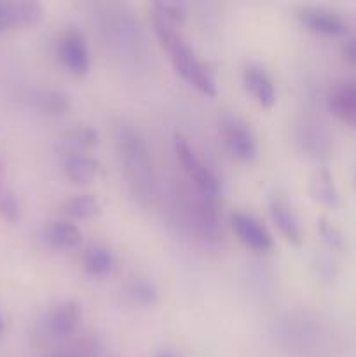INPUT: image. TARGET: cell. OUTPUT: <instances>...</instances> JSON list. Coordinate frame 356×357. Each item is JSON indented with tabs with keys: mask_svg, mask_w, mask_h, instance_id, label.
Listing matches in <instances>:
<instances>
[{
	"mask_svg": "<svg viewBox=\"0 0 356 357\" xmlns=\"http://www.w3.org/2000/svg\"><path fill=\"white\" fill-rule=\"evenodd\" d=\"M152 24L154 31L157 35V40L163 45L164 51L168 52V58H170L175 72L201 94H205V96H215L216 84L213 80L212 73L202 65L201 59L195 56L191 45L185 42L180 31H177L175 24L164 20V17H161L156 13L152 16Z\"/></svg>",
	"mask_w": 356,
	"mask_h": 357,
	"instance_id": "obj_1",
	"label": "cell"
},
{
	"mask_svg": "<svg viewBox=\"0 0 356 357\" xmlns=\"http://www.w3.org/2000/svg\"><path fill=\"white\" fill-rule=\"evenodd\" d=\"M115 145L126 180L131 185L133 192L138 195H149L154 185V171L145 139L129 126H119L115 131Z\"/></svg>",
	"mask_w": 356,
	"mask_h": 357,
	"instance_id": "obj_2",
	"label": "cell"
},
{
	"mask_svg": "<svg viewBox=\"0 0 356 357\" xmlns=\"http://www.w3.org/2000/svg\"><path fill=\"white\" fill-rule=\"evenodd\" d=\"M175 152H177V159L180 160L181 167H184V171L187 173V176L191 178V181H194L199 194L206 195V197H218V178H216V174L213 173L198 155H195V152L191 149L187 139L181 135H175Z\"/></svg>",
	"mask_w": 356,
	"mask_h": 357,
	"instance_id": "obj_3",
	"label": "cell"
},
{
	"mask_svg": "<svg viewBox=\"0 0 356 357\" xmlns=\"http://www.w3.org/2000/svg\"><path fill=\"white\" fill-rule=\"evenodd\" d=\"M218 129L223 143L234 157L244 160V162H250L257 157V138H255V132L251 131L250 124H246L243 119L232 114H222L218 121Z\"/></svg>",
	"mask_w": 356,
	"mask_h": 357,
	"instance_id": "obj_4",
	"label": "cell"
},
{
	"mask_svg": "<svg viewBox=\"0 0 356 357\" xmlns=\"http://www.w3.org/2000/svg\"><path fill=\"white\" fill-rule=\"evenodd\" d=\"M80 319H82V310H80L79 303H75L73 300H63L44 314L42 328L49 337L66 338L79 328Z\"/></svg>",
	"mask_w": 356,
	"mask_h": 357,
	"instance_id": "obj_5",
	"label": "cell"
},
{
	"mask_svg": "<svg viewBox=\"0 0 356 357\" xmlns=\"http://www.w3.org/2000/svg\"><path fill=\"white\" fill-rule=\"evenodd\" d=\"M58 56L63 66L75 77H84L89 72L91 59L87 44L82 33L75 28H70L61 35L58 42Z\"/></svg>",
	"mask_w": 356,
	"mask_h": 357,
	"instance_id": "obj_6",
	"label": "cell"
},
{
	"mask_svg": "<svg viewBox=\"0 0 356 357\" xmlns=\"http://www.w3.org/2000/svg\"><path fill=\"white\" fill-rule=\"evenodd\" d=\"M44 16V9L31 0H0V33L13 28L34 26Z\"/></svg>",
	"mask_w": 356,
	"mask_h": 357,
	"instance_id": "obj_7",
	"label": "cell"
},
{
	"mask_svg": "<svg viewBox=\"0 0 356 357\" xmlns=\"http://www.w3.org/2000/svg\"><path fill=\"white\" fill-rule=\"evenodd\" d=\"M230 225H232L237 239L250 250L267 251L272 248V237L269 230L251 215L239 211L232 213L230 215Z\"/></svg>",
	"mask_w": 356,
	"mask_h": 357,
	"instance_id": "obj_8",
	"label": "cell"
},
{
	"mask_svg": "<svg viewBox=\"0 0 356 357\" xmlns=\"http://www.w3.org/2000/svg\"><path fill=\"white\" fill-rule=\"evenodd\" d=\"M243 82L258 107L271 108L276 101V89L267 70L258 63H248L243 70Z\"/></svg>",
	"mask_w": 356,
	"mask_h": 357,
	"instance_id": "obj_9",
	"label": "cell"
},
{
	"mask_svg": "<svg viewBox=\"0 0 356 357\" xmlns=\"http://www.w3.org/2000/svg\"><path fill=\"white\" fill-rule=\"evenodd\" d=\"M299 20L302 21L307 30L320 35L335 37V35H342L348 30L344 20L337 13L321 9V7H302L299 10Z\"/></svg>",
	"mask_w": 356,
	"mask_h": 357,
	"instance_id": "obj_10",
	"label": "cell"
},
{
	"mask_svg": "<svg viewBox=\"0 0 356 357\" xmlns=\"http://www.w3.org/2000/svg\"><path fill=\"white\" fill-rule=\"evenodd\" d=\"M269 213H271V218L272 222H274V225L278 227L279 234H281L290 244L300 246V243H302V230H300L299 220H297L292 208H290L283 199L274 197L269 202Z\"/></svg>",
	"mask_w": 356,
	"mask_h": 357,
	"instance_id": "obj_11",
	"label": "cell"
},
{
	"mask_svg": "<svg viewBox=\"0 0 356 357\" xmlns=\"http://www.w3.org/2000/svg\"><path fill=\"white\" fill-rule=\"evenodd\" d=\"M44 241L54 250H73L82 243V232L68 220H54L44 227Z\"/></svg>",
	"mask_w": 356,
	"mask_h": 357,
	"instance_id": "obj_12",
	"label": "cell"
},
{
	"mask_svg": "<svg viewBox=\"0 0 356 357\" xmlns=\"http://www.w3.org/2000/svg\"><path fill=\"white\" fill-rule=\"evenodd\" d=\"M63 171L73 183H89L98 174V162L87 153L63 155Z\"/></svg>",
	"mask_w": 356,
	"mask_h": 357,
	"instance_id": "obj_13",
	"label": "cell"
},
{
	"mask_svg": "<svg viewBox=\"0 0 356 357\" xmlns=\"http://www.w3.org/2000/svg\"><path fill=\"white\" fill-rule=\"evenodd\" d=\"M328 107L335 117L356 128V84L339 87L330 96Z\"/></svg>",
	"mask_w": 356,
	"mask_h": 357,
	"instance_id": "obj_14",
	"label": "cell"
},
{
	"mask_svg": "<svg viewBox=\"0 0 356 357\" xmlns=\"http://www.w3.org/2000/svg\"><path fill=\"white\" fill-rule=\"evenodd\" d=\"M309 192L313 199L327 208H335L339 204V192L334 185V178L328 169L321 167L311 176Z\"/></svg>",
	"mask_w": 356,
	"mask_h": 357,
	"instance_id": "obj_15",
	"label": "cell"
},
{
	"mask_svg": "<svg viewBox=\"0 0 356 357\" xmlns=\"http://www.w3.org/2000/svg\"><path fill=\"white\" fill-rule=\"evenodd\" d=\"M30 105L44 115H63L70 110V98L59 91H35Z\"/></svg>",
	"mask_w": 356,
	"mask_h": 357,
	"instance_id": "obj_16",
	"label": "cell"
},
{
	"mask_svg": "<svg viewBox=\"0 0 356 357\" xmlns=\"http://www.w3.org/2000/svg\"><path fill=\"white\" fill-rule=\"evenodd\" d=\"M98 145V132L89 126H77L72 131L66 132L63 139V155L72 153H86L93 146Z\"/></svg>",
	"mask_w": 356,
	"mask_h": 357,
	"instance_id": "obj_17",
	"label": "cell"
},
{
	"mask_svg": "<svg viewBox=\"0 0 356 357\" xmlns=\"http://www.w3.org/2000/svg\"><path fill=\"white\" fill-rule=\"evenodd\" d=\"M82 264L87 274L105 275L110 272L112 265H114V257H112L110 250L103 244H89L84 250Z\"/></svg>",
	"mask_w": 356,
	"mask_h": 357,
	"instance_id": "obj_18",
	"label": "cell"
},
{
	"mask_svg": "<svg viewBox=\"0 0 356 357\" xmlns=\"http://www.w3.org/2000/svg\"><path fill=\"white\" fill-rule=\"evenodd\" d=\"M63 213H65L66 216H70V218L89 220L100 215L101 204L94 195L79 194L66 199V201L63 202Z\"/></svg>",
	"mask_w": 356,
	"mask_h": 357,
	"instance_id": "obj_19",
	"label": "cell"
},
{
	"mask_svg": "<svg viewBox=\"0 0 356 357\" xmlns=\"http://www.w3.org/2000/svg\"><path fill=\"white\" fill-rule=\"evenodd\" d=\"M128 296L131 298L133 303H136V305L149 307L156 303L157 291L156 288H154L152 282L145 281V279H135V281L128 286Z\"/></svg>",
	"mask_w": 356,
	"mask_h": 357,
	"instance_id": "obj_20",
	"label": "cell"
},
{
	"mask_svg": "<svg viewBox=\"0 0 356 357\" xmlns=\"http://www.w3.org/2000/svg\"><path fill=\"white\" fill-rule=\"evenodd\" d=\"M0 215L9 223H17L21 220V206L14 192L2 188L0 190Z\"/></svg>",
	"mask_w": 356,
	"mask_h": 357,
	"instance_id": "obj_21",
	"label": "cell"
},
{
	"mask_svg": "<svg viewBox=\"0 0 356 357\" xmlns=\"http://www.w3.org/2000/svg\"><path fill=\"white\" fill-rule=\"evenodd\" d=\"M154 13L175 24L184 17L185 3L178 2V0H159V2L154 3Z\"/></svg>",
	"mask_w": 356,
	"mask_h": 357,
	"instance_id": "obj_22",
	"label": "cell"
},
{
	"mask_svg": "<svg viewBox=\"0 0 356 357\" xmlns=\"http://www.w3.org/2000/svg\"><path fill=\"white\" fill-rule=\"evenodd\" d=\"M318 230H320L321 237H323V241L328 244V246H332V248L342 246L341 232H339V230L335 229L330 222H327L325 218H321L320 223H318Z\"/></svg>",
	"mask_w": 356,
	"mask_h": 357,
	"instance_id": "obj_23",
	"label": "cell"
},
{
	"mask_svg": "<svg viewBox=\"0 0 356 357\" xmlns=\"http://www.w3.org/2000/svg\"><path fill=\"white\" fill-rule=\"evenodd\" d=\"M344 51H346V56H348L351 61L356 63V38H355V40H349L348 44H346Z\"/></svg>",
	"mask_w": 356,
	"mask_h": 357,
	"instance_id": "obj_24",
	"label": "cell"
},
{
	"mask_svg": "<svg viewBox=\"0 0 356 357\" xmlns=\"http://www.w3.org/2000/svg\"><path fill=\"white\" fill-rule=\"evenodd\" d=\"M3 331H6V316H3L2 307H0V337L3 335Z\"/></svg>",
	"mask_w": 356,
	"mask_h": 357,
	"instance_id": "obj_25",
	"label": "cell"
},
{
	"mask_svg": "<svg viewBox=\"0 0 356 357\" xmlns=\"http://www.w3.org/2000/svg\"><path fill=\"white\" fill-rule=\"evenodd\" d=\"M157 357H173V356H170V354H161V356H157Z\"/></svg>",
	"mask_w": 356,
	"mask_h": 357,
	"instance_id": "obj_26",
	"label": "cell"
},
{
	"mask_svg": "<svg viewBox=\"0 0 356 357\" xmlns=\"http://www.w3.org/2000/svg\"><path fill=\"white\" fill-rule=\"evenodd\" d=\"M0 173H2V160H0Z\"/></svg>",
	"mask_w": 356,
	"mask_h": 357,
	"instance_id": "obj_27",
	"label": "cell"
},
{
	"mask_svg": "<svg viewBox=\"0 0 356 357\" xmlns=\"http://www.w3.org/2000/svg\"><path fill=\"white\" fill-rule=\"evenodd\" d=\"M54 357H63V356H54Z\"/></svg>",
	"mask_w": 356,
	"mask_h": 357,
	"instance_id": "obj_28",
	"label": "cell"
}]
</instances>
